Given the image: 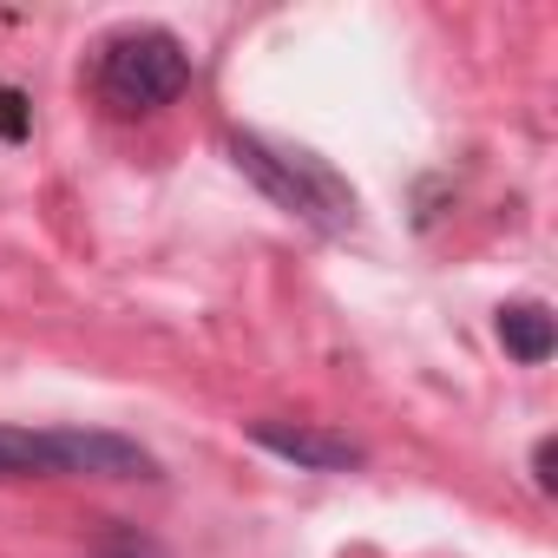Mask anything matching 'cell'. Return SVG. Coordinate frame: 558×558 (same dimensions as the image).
Masks as SVG:
<instances>
[{"label": "cell", "mask_w": 558, "mask_h": 558, "mask_svg": "<svg viewBox=\"0 0 558 558\" xmlns=\"http://www.w3.org/2000/svg\"><path fill=\"white\" fill-rule=\"evenodd\" d=\"M191 86V53L171 27H119L99 47V99L119 119L158 112Z\"/></svg>", "instance_id": "cell-1"}, {"label": "cell", "mask_w": 558, "mask_h": 558, "mask_svg": "<svg viewBox=\"0 0 558 558\" xmlns=\"http://www.w3.org/2000/svg\"><path fill=\"white\" fill-rule=\"evenodd\" d=\"M230 158H236L243 178H256L290 217H303L316 230H342L355 217V191L323 158H310V151H283V145L256 138V132H230Z\"/></svg>", "instance_id": "cell-2"}, {"label": "cell", "mask_w": 558, "mask_h": 558, "mask_svg": "<svg viewBox=\"0 0 558 558\" xmlns=\"http://www.w3.org/2000/svg\"><path fill=\"white\" fill-rule=\"evenodd\" d=\"M250 440L276 460H290L303 473H355L362 466V447L329 434V427H303V421H250Z\"/></svg>", "instance_id": "cell-3"}, {"label": "cell", "mask_w": 558, "mask_h": 558, "mask_svg": "<svg viewBox=\"0 0 558 558\" xmlns=\"http://www.w3.org/2000/svg\"><path fill=\"white\" fill-rule=\"evenodd\" d=\"M0 480H66V427H0Z\"/></svg>", "instance_id": "cell-4"}, {"label": "cell", "mask_w": 558, "mask_h": 558, "mask_svg": "<svg viewBox=\"0 0 558 558\" xmlns=\"http://www.w3.org/2000/svg\"><path fill=\"white\" fill-rule=\"evenodd\" d=\"M499 342H506L512 362L538 368V362H551V349H558V316H551L545 303H506V310H499Z\"/></svg>", "instance_id": "cell-5"}, {"label": "cell", "mask_w": 558, "mask_h": 558, "mask_svg": "<svg viewBox=\"0 0 558 558\" xmlns=\"http://www.w3.org/2000/svg\"><path fill=\"white\" fill-rule=\"evenodd\" d=\"M532 466H538V493H551L558 480H551V440H538V453H532Z\"/></svg>", "instance_id": "cell-6"}]
</instances>
